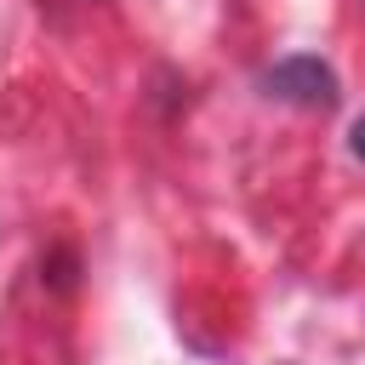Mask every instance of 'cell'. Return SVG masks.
<instances>
[{"mask_svg":"<svg viewBox=\"0 0 365 365\" xmlns=\"http://www.w3.org/2000/svg\"><path fill=\"white\" fill-rule=\"evenodd\" d=\"M262 91L279 97V103H297V108H331L336 103V74L314 51H291V57L262 68Z\"/></svg>","mask_w":365,"mask_h":365,"instance_id":"6da1fadb","label":"cell"},{"mask_svg":"<svg viewBox=\"0 0 365 365\" xmlns=\"http://www.w3.org/2000/svg\"><path fill=\"white\" fill-rule=\"evenodd\" d=\"M348 148H354V154H359V160H365V114H359V120H354V131H348Z\"/></svg>","mask_w":365,"mask_h":365,"instance_id":"7a4b0ae2","label":"cell"}]
</instances>
